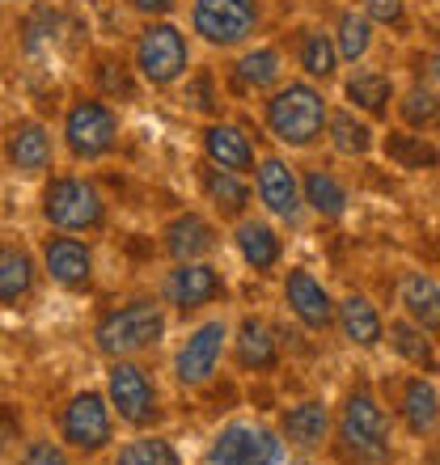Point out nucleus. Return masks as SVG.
<instances>
[{"label": "nucleus", "mask_w": 440, "mask_h": 465, "mask_svg": "<svg viewBox=\"0 0 440 465\" xmlns=\"http://www.w3.org/2000/svg\"><path fill=\"white\" fill-rule=\"evenodd\" d=\"M330 444L347 465H385L394 457V419L365 377L343 393Z\"/></svg>", "instance_id": "1"}, {"label": "nucleus", "mask_w": 440, "mask_h": 465, "mask_svg": "<svg viewBox=\"0 0 440 465\" xmlns=\"http://www.w3.org/2000/svg\"><path fill=\"white\" fill-rule=\"evenodd\" d=\"M326 123H330L326 89L305 81V76L284 81L280 89H271L267 98H263V127L284 148H296V153L314 148L326 135Z\"/></svg>", "instance_id": "2"}, {"label": "nucleus", "mask_w": 440, "mask_h": 465, "mask_svg": "<svg viewBox=\"0 0 440 465\" xmlns=\"http://www.w3.org/2000/svg\"><path fill=\"white\" fill-rule=\"evenodd\" d=\"M165 326H170L165 301L135 296L127 305L102 313L98 326H94V347H98L106 360H135V355L153 351V347L165 339Z\"/></svg>", "instance_id": "3"}, {"label": "nucleus", "mask_w": 440, "mask_h": 465, "mask_svg": "<svg viewBox=\"0 0 440 465\" xmlns=\"http://www.w3.org/2000/svg\"><path fill=\"white\" fill-rule=\"evenodd\" d=\"M38 212L43 221L55 232H102L106 229V195L98 191L94 178H81V173H51L47 186H43V199H38Z\"/></svg>", "instance_id": "4"}, {"label": "nucleus", "mask_w": 440, "mask_h": 465, "mask_svg": "<svg viewBox=\"0 0 440 465\" xmlns=\"http://www.w3.org/2000/svg\"><path fill=\"white\" fill-rule=\"evenodd\" d=\"M132 68L153 89L183 85L186 73H191V38H186V30L174 25L170 17L145 22V30L135 35V47H132Z\"/></svg>", "instance_id": "5"}, {"label": "nucleus", "mask_w": 440, "mask_h": 465, "mask_svg": "<svg viewBox=\"0 0 440 465\" xmlns=\"http://www.w3.org/2000/svg\"><path fill=\"white\" fill-rule=\"evenodd\" d=\"M119 135L123 119L106 98L81 94V98L68 102V111H64V148H68L73 161H85V165L106 161L119 148Z\"/></svg>", "instance_id": "6"}, {"label": "nucleus", "mask_w": 440, "mask_h": 465, "mask_svg": "<svg viewBox=\"0 0 440 465\" xmlns=\"http://www.w3.org/2000/svg\"><path fill=\"white\" fill-rule=\"evenodd\" d=\"M106 402L119 423L135 431L157 428L165 419V402H161V385L140 360H110L106 368Z\"/></svg>", "instance_id": "7"}, {"label": "nucleus", "mask_w": 440, "mask_h": 465, "mask_svg": "<svg viewBox=\"0 0 440 465\" xmlns=\"http://www.w3.org/2000/svg\"><path fill=\"white\" fill-rule=\"evenodd\" d=\"M60 440L81 457H98L115 444V411L102 390H81L60 411Z\"/></svg>", "instance_id": "8"}, {"label": "nucleus", "mask_w": 440, "mask_h": 465, "mask_svg": "<svg viewBox=\"0 0 440 465\" xmlns=\"http://www.w3.org/2000/svg\"><path fill=\"white\" fill-rule=\"evenodd\" d=\"M229 339H233V326L225 318H208L204 326L183 339V347L174 351V381L183 390H204L208 381H216L225 355H229Z\"/></svg>", "instance_id": "9"}, {"label": "nucleus", "mask_w": 440, "mask_h": 465, "mask_svg": "<svg viewBox=\"0 0 440 465\" xmlns=\"http://www.w3.org/2000/svg\"><path fill=\"white\" fill-rule=\"evenodd\" d=\"M208 465H280L284 461V440L280 431L263 428V423H250V419H233L212 436Z\"/></svg>", "instance_id": "10"}, {"label": "nucleus", "mask_w": 440, "mask_h": 465, "mask_svg": "<svg viewBox=\"0 0 440 465\" xmlns=\"http://www.w3.org/2000/svg\"><path fill=\"white\" fill-rule=\"evenodd\" d=\"M191 35L216 51H237L258 35V9L237 0H191Z\"/></svg>", "instance_id": "11"}, {"label": "nucleus", "mask_w": 440, "mask_h": 465, "mask_svg": "<svg viewBox=\"0 0 440 465\" xmlns=\"http://www.w3.org/2000/svg\"><path fill=\"white\" fill-rule=\"evenodd\" d=\"M229 296V283L220 275V267L212 258H199V262H174L165 283H161V301L174 309V313H204L208 305H220Z\"/></svg>", "instance_id": "12"}, {"label": "nucleus", "mask_w": 440, "mask_h": 465, "mask_svg": "<svg viewBox=\"0 0 440 465\" xmlns=\"http://www.w3.org/2000/svg\"><path fill=\"white\" fill-rule=\"evenodd\" d=\"M255 199L267 216L284 224H301L305 216V195H301V170L288 165L280 153H263L255 165Z\"/></svg>", "instance_id": "13"}, {"label": "nucleus", "mask_w": 440, "mask_h": 465, "mask_svg": "<svg viewBox=\"0 0 440 465\" xmlns=\"http://www.w3.org/2000/svg\"><path fill=\"white\" fill-rule=\"evenodd\" d=\"M394 415L411 440H436L440 436V385L428 372H406L394 385Z\"/></svg>", "instance_id": "14"}, {"label": "nucleus", "mask_w": 440, "mask_h": 465, "mask_svg": "<svg viewBox=\"0 0 440 465\" xmlns=\"http://www.w3.org/2000/svg\"><path fill=\"white\" fill-rule=\"evenodd\" d=\"M284 305H288V313H293L309 334H330L335 331L339 301L330 296V288L309 267H288L284 271Z\"/></svg>", "instance_id": "15"}, {"label": "nucleus", "mask_w": 440, "mask_h": 465, "mask_svg": "<svg viewBox=\"0 0 440 465\" xmlns=\"http://www.w3.org/2000/svg\"><path fill=\"white\" fill-rule=\"evenodd\" d=\"M43 271L64 292H89L94 288V250L76 232H51L43 242Z\"/></svg>", "instance_id": "16"}, {"label": "nucleus", "mask_w": 440, "mask_h": 465, "mask_svg": "<svg viewBox=\"0 0 440 465\" xmlns=\"http://www.w3.org/2000/svg\"><path fill=\"white\" fill-rule=\"evenodd\" d=\"M161 250L170 262H199L220 250V229L204 212H178L161 224Z\"/></svg>", "instance_id": "17"}, {"label": "nucleus", "mask_w": 440, "mask_h": 465, "mask_svg": "<svg viewBox=\"0 0 440 465\" xmlns=\"http://www.w3.org/2000/svg\"><path fill=\"white\" fill-rule=\"evenodd\" d=\"M5 161L13 173L22 178H38L55 165V135L38 119H17L5 135Z\"/></svg>", "instance_id": "18"}, {"label": "nucleus", "mask_w": 440, "mask_h": 465, "mask_svg": "<svg viewBox=\"0 0 440 465\" xmlns=\"http://www.w3.org/2000/svg\"><path fill=\"white\" fill-rule=\"evenodd\" d=\"M199 195L216 212L220 221H245L250 208H255V186L245 183V173L220 170L212 161H199Z\"/></svg>", "instance_id": "19"}, {"label": "nucleus", "mask_w": 440, "mask_h": 465, "mask_svg": "<svg viewBox=\"0 0 440 465\" xmlns=\"http://www.w3.org/2000/svg\"><path fill=\"white\" fill-rule=\"evenodd\" d=\"M199 148H204V161L220 165V170H233V173H255L258 165V153H255V140L245 135V127L229 119H208L204 132H199Z\"/></svg>", "instance_id": "20"}, {"label": "nucleus", "mask_w": 440, "mask_h": 465, "mask_svg": "<svg viewBox=\"0 0 440 465\" xmlns=\"http://www.w3.org/2000/svg\"><path fill=\"white\" fill-rule=\"evenodd\" d=\"M330 436H335V411L322 398H305V402L288 406L280 419V440L296 453H318L330 444Z\"/></svg>", "instance_id": "21"}, {"label": "nucleus", "mask_w": 440, "mask_h": 465, "mask_svg": "<svg viewBox=\"0 0 440 465\" xmlns=\"http://www.w3.org/2000/svg\"><path fill=\"white\" fill-rule=\"evenodd\" d=\"M233 360L242 372H275L284 360L280 351V334L271 326L267 318H258V313H245L237 322V331H233Z\"/></svg>", "instance_id": "22"}, {"label": "nucleus", "mask_w": 440, "mask_h": 465, "mask_svg": "<svg viewBox=\"0 0 440 465\" xmlns=\"http://www.w3.org/2000/svg\"><path fill=\"white\" fill-rule=\"evenodd\" d=\"M343 102H347L352 111H360L365 119L385 123L390 111H394V102H398V85H394L390 73L355 64L352 73L343 76Z\"/></svg>", "instance_id": "23"}, {"label": "nucleus", "mask_w": 440, "mask_h": 465, "mask_svg": "<svg viewBox=\"0 0 440 465\" xmlns=\"http://www.w3.org/2000/svg\"><path fill=\"white\" fill-rule=\"evenodd\" d=\"M293 60L301 68L305 81L326 89L330 81H339V47H335V35H330L326 25H301L293 35Z\"/></svg>", "instance_id": "24"}, {"label": "nucleus", "mask_w": 440, "mask_h": 465, "mask_svg": "<svg viewBox=\"0 0 440 465\" xmlns=\"http://www.w3.org/2000/svg\"><path fill=\"white\" fill-rule=\"evenodd\" d=\"M288 64H284V51L271 47V43H258V47L242 51L233 60V85L237 94H255V98H267L271 89H280L288 81Z\"/></svg>", "instance_id": "25"}, {"label": "nucleus", "mask_w": 440, "mask_h": 465, "mask_svg": "<svg viewBox=\"0 0 440 465\" xmlns=\"http://www.w3.org/2000/svg\"><path fill=\"white\" fill-rule=\"evenodd\" d=\"M233 245H237L242 262L255 271V275H271V271H280V262H284L280 229H275L271 221H258V216L237 221V229H233Z\"/></svg>", "instance_id": "26"}, {"label": "nucleus", "mask_w": 440, "mask_h": 465, "mask_svg": "<svg viewBox=\"0 0 440 465\" xmlns=\"http://www.w3.org/2000/svg\"><path fill=\"white\" fill-rule=\"evenodd\" d=\"M301 195H305V212H314L318 221H343L352 208V191L330 165H305L301 170Z\"/></svg>", "instance_id": "27"}, {"label": "nucleus", "mask_w": 440, "mask_h": 465, "mask_svg": "<svg viewBox=\"0 0 440 465\" xmlns=\"http://www.w3.org/2000/svg\"><path fill=\"white\" fill-rule=\"evenodd\" d=\"M335 331L347 339V347H360V351H373V347L385 343V318L365 292H352L339 301Z\"/></svg>", "instance_id": "28"}, {"label": "nucleus", "mask_w": 440, "mask_h": 465, "mask_svg": "<svg viewBox=\"0 0 440 465\" xmlns=\"http://www.w3.org/2000/svg\"><path fill=\"white\" fill-rule=\"evenodd\" d=\"M385 343H390V351L403 360L406 368H415V372H440V351H436V339H432L424 326H415V322L406 318V313H398V318L385 322Z\"/></svg>", "instance_id": "29"}, {"label": "nucleus", "mask_w": 440, "mask_h": 465, "mask_svg": "<svg viewBox=\"0 0 440 465\" xmlns=\"http://www.w3.org/2000/svg\"><path fill=\"white\" fill-rule=\"evenodd\" d=\"M38 288V262L35 254L17 242H0V305L22 309Z\"/></svg>", "instance_id": "30"}, {"label": "nucleus", "mask_w": 440, "mask_h": 465, "mask_svg": "<svg viewBox=\"0 0 440 465\" xmlns=\"http://www.w3.org/2000/svg\"><path fill=\"white\" fill-rule=\"evenodd\" d=\"M398 309L415 326H424L432 339H440V280H432L428 271H403V280H398Z\"/></svg>", "instance_id": "31"}, {"label": "nucleus", "mask_w": 440, "mask_h": 465, "mask_svg": "<svg viewBox=\"0 0 440 465\" xmlns=\"http://www.w3.org/2000/svg\"><path fill=\"white\" fill-rule=\"evenodd\" d=\"M326 140L339 157H368L377 148V132H373V119H365L352 106H330V123H326Z\"/></svg>", "instance_id": "32"}, {"label": "nucleus", "mask_w": 440, "mask_h": 465, "mask_svg": "<svg viewBox=\"0 0 440 465\" xmlns=\"http://www.w3.org/2000/svg\"><path fill=\"white\" fill-rule=\"evenodd\" d=\"M381 153L390 165L406 173H419V170H436L440 165V148L432 144V135L424 132H406V127H390L381 135Z\"/></svg>", "instance_id": "33"}, {"label": "nucleus", "mask_w": 440, "mask_h": 465, "mask_svg": "<svg viewBox=\"0 0 440 465\" xmlns=\"http://www.w3.org/2000/svg\"><path fill=\"white\" fill-rule=\"evenodd\" d=\"M394 114H398V123H403L406 132L432 135L440 127V89L415 81L411 89H403V94H398V102H394Z\"/></svg>", "instance_id": "34"}, {"label": "nucleus", "mask_w": 440, "mask_h": 465, "mask_svg": "<svg viewBox=\"0 0 440 465\" xmlns=\"http://www.w3.org/2000/svg\"><path fill=\"white\" fill-rule=\"evenodd\" d=\"M335 47H339V60L343 64H365L368 51H373V43H377V25L368 22L365 9H343L339 22H335Z\"/></svg>", "instance_id": "35"}, {"label": "nucleus", "mask_w": 440, "mask_h": 465, "mask_svg": "<svg viewBox=\"0 0 440 465\" xmlns=\"http://www.w3.org/2000/svg\"><path fill=\"white\" fill-rule=\"evenodd\" d=\"M110 465H183V457L165 436H135V440L119 444Z\"/></svg>", "instance_id": "36"}, {"label": "nucleus", "mask_w": 440, "mask_h": 465, "mask_svg": "<svg viewBox=\"0 0 440 465\" xmlns=\"http://www.w3.org/2000/svg\"><path fill=\"white\" fill-rule=\"evenodd\" d=\"M183 106H191L204 119H220V85L208 68H191L183 81Z\"/></svg>", "instance_id": "37"}, {"label": "nucleus", "mask_w": 440, "mask_h": 465, "mask_svg": "<svg viewBox=\"0 0 440 465\" xmlns=\"http://www.w3.org/2000/svg\"><path fill=\"white\" fill-rule=\"evenodd\" d=\"M22 465H73L64 440H30L22 449Z\"/></svg>", "instance_id": "38"}, {"label": "nucleus", "mask_w": 440, "mask_h": 465, "mask_svg": "<svg viewBox=\"0 0 440 465\" xmlns=\"http://www.w3.org/2000/svg\"><path fill=\"white\" fill-rule=\"evenodd\" d=\"M360 9L368 13L373 25H403L406 22V0H365Z\"/></svg>", "instance_id": "39"}, {"label": "nucleus", "mask_w": 440, "mask_h": 465, "mask_svg": "<svg viewBox=\"0 0 440 465\" xmlns=\"http://www.w3.org/2000/svg\"><path fill=\"white\" fill-rule=\"evenodd\" d=\"M174 5H178V0H127V9H135L140 17H148V22H153V17H170Z\"/></svg>", "instance_id": "40"}, {"label": "nucleus", "mask_w": 440, "mask_h": 465, "mask_svg": "<svg viewBox=\"0 0 440 465\" xmlns=\"http://www.w3.org/2000/svg\"><path fill=\"white\" fill-rule=\"evenodd\" d=\"M428 73H432V85L440 89V47L432 51V60H428Z\"/></svg>", "instance_id": "41"}, {"label": "nucleus", "mask_w": 440, "mask_h": 465, "mask_svg": "<svg viewBox=\"0 0 440 465\" xmlns=\"http://www.w3.org/2000/svg\"><path fill=\"white\" fill-rule=\"evenodd\" d=\"M428 465H440V444H436V449H432V453H428Z\"/></svg>", "instance_id": "42"}, {"label": "nucleus", "mask_w": 440, "mask_h": 465, "mask_svg": "<svg viewBox=\"0 0 440 465\" xmlns=\"http://www.w3.org/2000/svg\"><path fill=\"white\" fill-rule=\"evenodd\" d=\"M288 465H314V461H309V457H296V461H288Z\"/></svg>", "instance_id": "43"}, {"label": "nucleus", "mask_w": 440, "mask_h": 465, "mask_svg": "<svg viewBox=\"0 0 440 465\" xmlns=\"http://www.w3.org/2000/svg\"><path fill=\"white\" fill-rule=\"evenodd\" d=\"M237 5H255V0H237Z\"/></svg>", "instance_id": "44"}, {"label": "nucleus", "mask_w": 440, "mask_h": 465, "mask_svg": "<svg viewBox=\"0 0 440 465\" xmlns=\"http://www.w3.org/2000/svg\"><path fill=\"white\" fill-rule=\"evenodd\" d=\"M0 140H5V135H0Z\"/></svg>", "instance_id": "45"}]
</instances>
